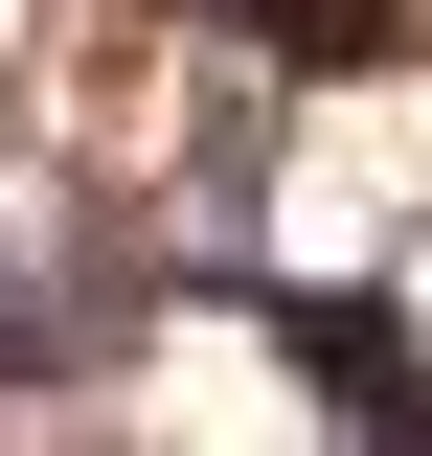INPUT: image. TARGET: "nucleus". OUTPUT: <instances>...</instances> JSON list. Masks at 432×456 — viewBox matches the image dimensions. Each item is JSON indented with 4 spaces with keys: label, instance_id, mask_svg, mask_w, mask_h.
<instances>
[{
    "label": "nucleus",
    "instance_id": "nucleus-1",
    "mask_svg": "<svg viewBox=\"0 0 432 456\" xmlns=\"http://www.w3.org/2000/svg\"><path fill=\"white\" fill-rule=\"evenodd\" d=\"M341 456H432V365H387V388H341Z\"/></svg>",
    "mask_w": 432,
    "mask_h": 456
}]
</instances>
